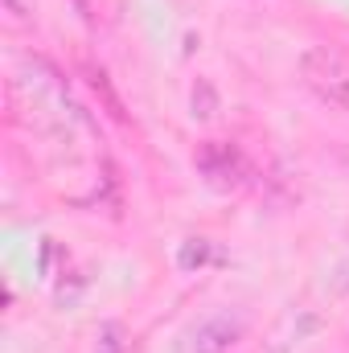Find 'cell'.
Masks as SVG:
<instances>
[{
	"mask_svg": "<svg viewBox=\"0 0 349 353\" xmlns=\"http://www.w3.org/2000/svg\"><path fill=\"white\" fill-rule=\"evenodd\" d=\"M300 79L317 90L321 99H329L333 107H349V58L329 50V46H317V50H304L300 58Z\"/></svg>",
	"mask_w": 349,
	"mask_h": 353,
	"instance_id": "obj_1",
	"label": "cell"
}]
</instances>
